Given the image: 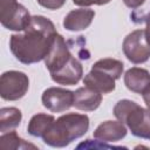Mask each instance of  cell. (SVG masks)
Wrapping results in <instances>:
<instances>
[{
  "mask_svg": "<svg viewBox=\"0 0 150 150\" xmlns=\"http://www.w3.org/2000/svg\"><path fill=\"white\" fill-rule=\"evenodd\" d=\"M73 57L68 45L66 43L62 35L56 33L54 41L49 48L48 54L45 57V64L48 69L49 74L59 71L61 68H63Z\"/></svg>",
  "mask_w": 150,
  "mask_h": 150,
  "instance_id": "8",
  "label": "cell"
},
{
  "mask_svg": "<svg viewBox=\"0 0 150 150\" xmlns=\"http://www.w3.org/2000/svg\"><path fill=\"white\" fill-rule=\"evenodd\" d=\"M38 4L47 9H52V11H55V9H59L61 8L67 0H36Z\"/></svg>",
  "mask_w": 150,
  "mask_h": 150,
  "instance_id": "18",
  "label": "cell"
},
{
  "mask_svg": "<svg viewBox=\"0 0 150 150\" xmlns=\"http://www.w3.org/2000/svg\"><path fill=\"white\" fill-rule=\"evenodd\" d=\"M82 75H83L82 64L75 56H73L63 68H61L56 73L50 74V77L57 84L75 86L82 79Z\"/></svg>",
  "mask_w": 150,
  "mask_h": 150,
  "instance_id": "10",
  "label": "cell"
},
{
  "mask_svg": "<svg viewBox=\"0 0 150 150\" xmlns=\"http://www.w3.org/2000/svg\"><path fill=\"white\" fill-rule=\"evenodd\" d=\"M95 18V12L89 8H77L70 11L63 19V27L70 32H79L87 29Z\"/></svg>",
  "mask_w": 150,
  "mask_h": 150,
  "instance_id": "11",
  "label": "cell"
},
{
  "mask_svg": "<svg viewBox=\"0 0 150 150\" xmlns=\"http://www.w3.org/2000/svg\"><path fill=\"white\" fill-rule=\"evenodd\" d=\"M123 81L130 91L142 94L150 84V73L144 68L131 67L125 71Z\"/></svg>",
  "mask_w": 150,
  "mask_h": 150,
  "instance_id": "14",
  "label": "cell"
},
{
  "mask_svg": "<svg viewBox=\"0 0 150 150\" xmlns=\"http://www.w3.org/2000/svg\"><path fill=\"white\" fill-rule=\"evenodd\" d=\"M56 33L55 26L49 19L34 15L25 30L9 38V49L23 64L40 62L48 54Z\"/></svg>",
  "mask_w": 150,
  "mask_h": 150,
  "instance_id": "1",
  "label": "cell"
},
{
  "mask_svg": "<svg viewBox=\"0 0 150 150\" xmlns=\"http://www.w3.org/2000/svg\"><path fill=\"white\" fill-rule=\"evenodd\" d=\"M22 114L15 107H6L0 109V131L1 134L12 131L20 125Z\"/></svg>",
  "mask_w": 150,
  "mask_h": 150,
  "instance_id": "16",
  "label": "cell"
},
{
  "mask_svg": "<svg viewBox=\"0 0 150 150\" xmlns=\"http://www.w3.org/2000/svg\"><path fill=\"white\" fill-rule=\"evenodd\" d=\"M29 88L28 76L18 70L5 71L0 77V96L6 101L22 98Z\"/></svg>",
  "mask_w": 150,
  "mask_h": 150,
  "instance_id": "5",
  "label": "cell"
},
{
  "mask_svg": "<svg viewBox=\"0 0 150 150\" xmlns=\"http://www.w3.org/2000/svg\"><path fill=\"white\" fill-rule=\"evenodd\" d=\"M110 1H111V0H73L74 5L80 6V7H89V6H91V5L102 6V5L109 4Z\"/></svg>",
  "mask_w": 150,
  "mask_h": 150,
  "instance_id": "19",
  "label": "cell"
},
{
  "mask_svg": "<svg viewBox=\"0 0 150 150\" xmlns=\"http://www.w3.org/2000/svg\"><path fill=\"white\" fill-rule=\"evenodd\" d=\"M145 38H146V41L150 45V12L146 14L145 16Z\"/></svg>",
  "mask_w": 150,
  "mask_h": 150,
  "instance_id": "21",
  "label": "cell"
},
{
  "mask_svg": "<svg viewBox=\"0 0 150 150\" xmlns=\"http://www.w3.org/2000/svg\"><path fill=\"white\" fill-rule=\"evenodd\" d=\"M142 96H143V101L144 103L146 104V107L150 109V84L146 87V89L142 93Z\"/></svg>",
  "mask_w": 150,
  "mask_h": 150,
  "instance_id": "22",
  "label": "cell"
},
{
  "mask_svg": "<svg viewBox=\"0 0 150 150\" xmlns=\"http://www.w3.org/2000/svg\"><path fill=\"white\" fill-rule=\"evenodd\" d=\"M30 21L29 12L18 0H0V22L5 28L22 32L29 26Z\"/></svg>",
  "mask_w": 150,
  "mask_h": 150,
  "instance_id": "4",
  "label": "cell"
},
{
  "mask_svg": "<svg viewBox=\"0 0 150 150\" xmlns=\"http://www.w3.org/2000/svg\"><path fill=\"white\" fill-rule=\"evenodd\" d=\"M116 79L110 75L109 73L91 67V70L84 76L83 79V83L84 86L101 93V94H109L111 91L115 90L116 88V83H115Z\"/></svg>",
  "mask_w": 150,
  "mask_h": 150,
  "instance_id": "9",
  "label": "cell"
},
{
  "mask_svg": "<svg viewBox=\"0 0 150 150\" xmlns=\"http://www.w3.org/2000/svg\"><path fill=\"white\" fill-rule=\"evenodd\" d=\"M0 148L2 150H27L38 149L36 145L19 137L15 131L4 132L0 137Z\"/></svg>",
  "mask_w": 150,
  "mask_h": 150,
  "instance_id": "17",
  "label": "cell"
},
{
  "mask_svg": "<svg viewBox=\"0 0 150 150\" xmlns=\"http://www.w3.org/2000/svg\"><path fill=\"white\" fill-rule=\"evenodd\" d=\"M123 2H124V5H125L127 7L135 9V8L141 7V6L145 2V0H123Z\"/></svg>",
  "mask_w": 150,
  "mask_h": 150,
  "instance_id": "20",
  "label": "cell"
},
{
  "mask_svg": "<svg viewBox=\"0 0 150 150\" xmlns=\"http://www.w3.org/2000/svg\"><path fill=\"white\" fill-rule=\"evenodd\" d=\"M41 101L43 107L49 111L63 112L73 107L74 91L60 87H50L42 93Z\"/></svg>",
  "mask_w": 150,
  "mask_h": 150,
  "instance_id": "7",
  "label": "cell"
},
{
  "mask_svg": "<svg viewBox=\"0 0 150 150\" xmlns=\"http://www.w3.org/2000/svg\"><path fill=\"white\" fill-rule=\"evenodd\" d=\"M88 129L89 117L86 114L69 112L54 121L42 139L49 146L64 148L74 139L82 137Z\"/></svg>",
  "mask_w": 150,
  "mask_h": 150,
  "instance_id": "2",
  "label": "cell"
},
{
  "mask_svg": "<svg viewBox=\"0 0 150 150\" xmlns=\"http://www.w3.org/2000/svg\"><path fill=\"white\" fill-rule=\"evenodd\" d=\"M115 117L124 123L131 134L150 139V109L138 105L131 100H120L112 110Z\"/></svg>",
  "mask_w": 150,
  "mask_h": 150,
  "instance_id": "3",
  "label": "cell"
},
{
  "mask_svg": "<svg viewBox=\"0 0 150 150\" xmlns=\"http://www.w3.org/2000/svg\"><path fill=\"white\" fill-rule=\"evenodd\" d=\"M102 103V94L89 88V87H81L74 91V103L79 110L82 111H94L96 110Z\"/></svg>",
  "mask_w": 150,
  "mask_h": 150,
  "instance_id": "13",
  "label": "cell"
},
{
  "mask_svg": "<svg viewBox=\"0 0 150 150\" xmlns=\"http://www.w3.org/2000/svg\"><path fill=\"white\" fill-rule=\"evenodd\" d=\"M122 48L125 57L135 64L144 63L150 59V45L146 41L144 29L129 33L123 40Z\"/></svg>",
  "mask_w": 150,
  "mask_h": 150,
  "instance_id": "6",
  "label": "cell"
},
{
  "mask_svg": "<svg viewBox=\"0 0 150 150\" xmlns=\"http://www.w3.org/2000/svg\"><path fill=\"white\" fill-rule=\"evenodd\" d=\"M127 127L121 121H105L94 131V137L101 142H118L127 136Z\"/></svg>",
  "mask_w": 150,
  "mask_h": 150,
  "instance_id": "12",
  "label": "cell"
},
{
  "mask_svg": "<svg viewBox=\"0 0 150 150\" xmlns=\"http://www.w3.org/2000/svg\"><path fill=\"white\" fill-rule=\"evenodd\" d=\"M54 121H55V118L53 115L36 114V115L32 116V118L29 120L28 125H27V131L33 137H41L42 138Z\"/></svg>",
  "mask_w": 150,
  "mask_h": 150,
  "instance_id": "15",
  "label": "cell"
}]
</instances>
